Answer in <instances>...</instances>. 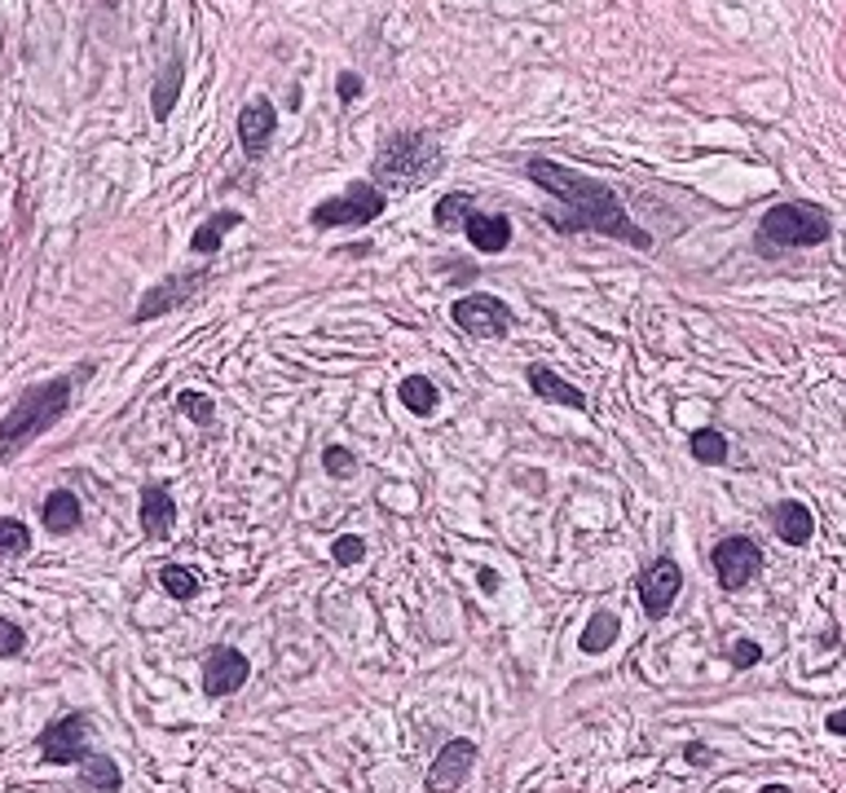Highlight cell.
Returning a JSON list of instances; mask_svg holds the SVG:
<instances>
[{
    "label": "cell",
    "instance_id": "cell-9",
    "mask_svg": "<svg viewBox=\"0 0 846 793\" xmlns=\"http://www.w3.org/2000/svg\"><path fill=\"white\" fill-rule=\"evenodd\" d=\"M710 565H715V577L724 591H745L763 568V552L754 538H724L710 552Z\"/></svg>",
    "mask_w": 846,
    "mask_h": 793
},
{
    "label": "cell",
    "instance_id": "cell-15",
    "mask_svg": "<svg viewBox=\"0 0 846 793\" xmlns=\"http://www.w3.org/2000/svg\"><path fill=\"white\" fill-rule=\"evenodd\" d=\"M464 234H468V242H472L481 256H498V251H507V242H511V221H507L502 212L472 208L468 221H464Z\"/></svg>",
    "mask_w": 846,
    "mask_h": 793
},
{
    "label": "cell",
    "instance_id": "cell-28",
    "mask_svg": "<svg viewBox=\"0 0 846 793\" xmlns=\"http://www.w3.org/2000/svg\"><path fill=\"white\" fill-rule=\"evenodd\" d=\"M177 410H181V415H190L195 424H212V415H217L212 397H208V393H195V388H186V393L177 397Z\"/></svg>",
    "mask_w": 846,
    "mask_h": 793
},
{
    "label": "cell",
    "instance_id": "cell-17",
    "mask_svg": "<svg viewBox=\"0 0 846 793\" xmlns=\"http://www.w3.org/2000/svg\"><path fill=\"white\" fill-rule=\"evenodd\" d=\"M772 525H776V538H780V543H789V547H807V543H812V534H816V516H812V507H807V503H798V498L776 503Z\"/></svg>",
    "mask_w": 846,
    "mask_h": 793
},
{
    "label": "cell",
    "instance_id": "cell-35",
    "mask_svg": "<svg viewBox=\"0 0 846 793\" xmlns=\"http://www.w3.org/2000/svg\"><path fill=\"white\" fill-rule=\"evenodd\" d=\"M684 754H688V763H710V750H706V745H688Z\"/></svg>",
    "mask_w": 846,
    "mask_h": 793
},
{
    "label": "cell",
    "instance_id": "cell-4",
    "mask_svg": "<svg viewBox=\"0 0 846 793\" xmlns=\"http://www.w3.org/2000/svg\"><path fill=\"white\" fill-rule=\"evenodd\" d=\"M829 234H834V221L820 204L794 199V204H776L772 212H763L754 242L763 256H776L789 247H820V242H829Z\"/></svg>",
    "mask_w": 846,
    "mask_h": 793
},
{
    "label": "cell",
    "instance_id": "cell-32",
    "mask_svg": "<svg viewBox=\"0 0 846 793\" xmlns=\"http://www.w3.org/2000/svg\"><path fill=\"white\" fill-rule=\"evenodd\" d=\"M758 657H763V648H758L754 640H736V644H731V666H736V671L758 666Z\"/></svg>",
    "mask_w": 846,
    "mask_h": 793
},
{
    "label": "cell",
    "instance_id": "cell-13",
    "mask_svg": "<svg viewBox=\"0 0 846 793\" xmlns=\"http://www.w3.org/2000/svg\"><path fill=\"white\" fill-rule=\"evenodd\" d=\"M278 132V107L269 98H251L247 107L239 111V141L247 159H265L269 141Z\"/></svg>",
    "mask_w": 846,
    "mask_h": 793
},
{
    "label": "cell",
    "instance_id": "cell-18",
    "mask_svg": "<svg viewBox=\"0 0 846 793\" xmlns=\"http://www.w3.org/2000/svg\"><path fill=\"white\" fill-rule=\"evenodd\" d=\"M80 498L71 494V489H53L49 498H44V507H40V521H44V529L49 534H71V529H80Z\"/></svg>",
    "mask_w": 846,
    "mask_h": 793
},
{
    "label": "cell",
    "instance_id": "cell-31",
    "mask_svg": "<svg viewBox=\"0 0 846 793\" xmlns=\"http://www.w3.org/2000/svg\"><path fill=\"white\" fill-rule=\"evenodd\" d=\"M22 648H27L22 626H18V622H9V617H0V657H18Z\"/></svg>",
    "mask_w": 846,
    "mask_h": 793
},
{
    "label": "cell",
    "instance_id": "cell-3",
    "mask_svg": "<svg viewBox=\"0 0 846 793\" xmlns=\"http://www.w3.org/2000/svg\"><path fill=\"white\" fill-rule=\"evenodd\" d=\"M446 168V150L432 132L410 128V132H388L370 159V181L384 195H406L428 186L437 172Z\"/></svg>",
    "mask_w": 846,
    "mask_h": 793
},
{
    "label": "cell",
    "instance_id": "cell-30",
    "mask_svg": "<svg viewBox=\"0 0 846 793\" xmlns=\"http://www.w3.org/2000/svg\"><path fill=\"white\" fill-rule=\"evenodd\" d=\"M362 556H366V543L358 538V534H340V538H336V547H331V561H336V565H345V568L362 565Z\"/></svg>",
    "mask_w": 846,
    "mask_h": 793
},
{
    "label": "cell",
    "instance_id": "cell-26",
    "mask_svg": "<svg viewBox=\"0 0 846 793\" xmlns=\"http://www.w3.org/2000/svg\"><path fill=\"white\" fill-rule=\"evenodd\" d=\"M159 586L172 595V599H195L199 595V577L181 565H163L159 568Z\"/></svg>",
    "mask_w": 846,
    "mask_h": 793
},
{
    "label": "cell",
    "instance_id": "cell-14",
    "mask_svg": "<svg viewBox=\"0 0 846 793\" xmlns=\"http://www.w3.org/2000/svg\"><path fill=\"white\" fill-rule=\"evenodd\" d=\"M177 529V503L163 485H146L141 489V534L150 543H163Z\"/></svg>",
    "mask_w": 846,
    "mask_h": 793
},
{
    "label": "cell",
    "instance_id": "cell-19",
    "mask_svg": "<svg viewBox=\"0 0 846 793\" xmlns=\"http://www.w3.org/2000/svg\"><path fill=\"white\" fill-rule=\"evenodd\" d=\"M181 85H186V62H181V53H172L168 67H163V76L155 80V93H150V111H155L159 123L172 115L177 98H181Z\"/></svg>",
    "mask_w": 846,
    "mask_h": 793
},
{
    "label": "cell",
    "instance_id": "cell-21",
    "mask_svg": "<svg viewBox=\"0 0 846 793\" xmlns=\"http://www.w3.org/2000/svg\"><path fill=\"white\" fill-rule=\"evenodd\" d=\"M239 226H242V212H217V217H208L203 226L190 234V247H195L199 256H217V251H221V238Z\"/></svg>",
    "mask_w": 846,
    "mask_h": 793
},
{
    "label": "cell",
    "instance_id": "cell-1",
    "mask_svg": "<svg viewBox=\"0 0 846 793\" xmlns=\"http://www.w3.org/2000/svg\"><path fill=\"white\" fill-rule=\"evenodd\" d=\"M525 172H529L534 186H543L560 204V212L551 217V229H560V234H605V238L630 242L639 251H653V234L630 221L617 190L605 186L600 177H583V172H574V168L547 159V155H534L525 163Z\"/></svg>",
    "mask_w": 846,
    "mask_h": 793
},
{
    "label": "cell",
    "instance_id": "cell-5",
    "mask_svg": "<svg viewBox=\"0 0 846 793\" xmlns=\"http://www.w3.org/2000/svg\"><path fill=\"white\" fill-rule=\"evenodd\" d=\"M388 212V195L375 181H354L340 199H327L309 212L313 229H362Z\"/></svg>",
    "mask_w": 846,
    "mask_h": 793
},
{
    "label": "cell",
    "instance_id": "cell-10",
    "mask_svg": "<svg viewBox=\"0 0 846 793\" xmlns=\"http://www.w3.org/2000/svg\"><path fill=\"white\" fill-rule=\"evenodd\" d=\"M635 591H639V604H644L648 617H666L670 604H675L679 591H684V568L675 565L670 556H661V561H653V565L639 573Z\"/></svg>",
    "mask_w": 846,
    "mask_h": 793
},
{
    "label": "cell",
    "instance_id": "cell-24",
    "mask_svg": "<svg viewBox=\"0 0 846 793\" xmlns=\"http://www.w3.org/2000/svg\"><path fill=\"white\" fill-rule=\"evenodd\" d=\"M80 767H84V781H89V790L116 793L123 785V776H120V767H116V759H107V754H89Z\"/></svg>",
    "mask_w": 846,
    "mask_h": 793
},
{
    "label": "cell",
    "instance_id": "cell-29",
    "mask_svg": "<svg viewBox=\"0 0 846 793\" xmlns=\"http://www.w3.org/2000/svg\"><path fill=\"white\" fill-rule=\"evenodd\" d=\"M322 467H327L336 480H349V476H358V458L345 450V446H327V450H322Z\"/></svg>",
    "mask_w": 846,
    "mask_h": 793
},
{
    "label": "cell",
    "instance_id": "cell-33",
    "mask_svg": "<svg viewBox=\"0 0 846 793\" xmlns=\"http://www.w3.org/2000/svg\"><path fill=\"white\" fill-rule=\"evenodd\" d=\"M358 98H362V76L345 71V76H340V102H345V107H354Z\"/></svg>",
    "mask_w": 846,
    "mask_h": 793
},
{
    "label": "cell",
    "instance_id": "cell-23",
    "mask_svg": "<svg viewBox=\"0 0 846 793\" xmlns=\"http://www.w3.org/2000/svg\"><path fill=\"white\" fill-rule=\"evenodd\" d=\"M472 208H477V199H472V195H464V190H455V195H441V199H437L432 221H437L441 234H455V229H464V221H468V212H472Z\"/></svg>",
    "mask_w": 846,
    "mask_h": 793
},
{
    "label": "cell",
    "instance_id": "cell-36",
    "mask_svg": "<svg viewBox=\"0 0 846 793\" xmlns=\"http://www.w3.org/2000/svg\"><path fill=\"white\" fill-rule=\"evenodd\" d=\"M481 586L485 591H498V573L494 568H481Z\"/></svg>",
    "mask_w": 846,
    "mask_h": 793
},
{
    "label": "cell",
    "instance_id": "cell-7",
    "mask_svg": "<svg viewBox=\"0 0 846 793\" xmlns=\"http://www.w3.org/2000/svg\"><path fill=\"white\" fill-rule=\"evenodd\" d=\"M212 278V269H195V274H172V278H163V282H155L141 300H137V314H132V323H155V318H168V314H177L181 305H190L199 291H203V282Z\"/></svg>",
    "mask_w": 846,
    "mask_h": 793
},
{
    "label": "cell",
    "instance_id": "cell-22",
    "mask_svg": "<svg viewBox=\"0 0 846 793\" xmlns=\"http://www.w3.org/2000/svg\"><path fill=\"white\" fill-rule=\"evenodd\" d=\"M617 617L608 613V608H600V613H591V622L583 626V635H578V644H583V653L587 657H600V653H608L613 644H617Z\"/></svg>",
    "mask_w": 846,
    "mask_h": 793
},
{
    "label": "cell",
    "instance_id": "cell-20",
    "mask_svg": "<svg viewBox=\"0 0 846 793\" xmlns=\"http://www.w3.org/2000/svg\"><path fill=\"white\" fill-rule=\"evenodd\" d=\"M397 397H401V406L410 410V415H432L437 410V402H441V393H437V384L428 379V375H406L401 384H397Z\"/></svg>",
    "mask_w": 846,
    "mask_h": 793
},
{
    "label": "cell",
    "instance_id": "cell-34",
    "mask_svg": "<svg viewBox=\"0 0 846 793\" xmlns=\"http://www.w3.org/2000/svg\"><path fill=\"white\" fill-rule=\"evenodd\" d=\"M825 727H829V732H834V736H846V710H834V714H829V723H825Z\"/></svg>",
    "mask_w": 846,
    "mask_h": 793
},
{
    "label": "cell",
    "instance_id": "cell-6",
    "mask_svg": "<svg viewBox=\"0 0 846 793\" xmlns=\"http://www.w3.org/2000/svg\"><path fill=\"white\" fill-rule=\"evenodd\" d=\"M450 318H455V327H459L464 336H472V340H502V336L516 327L511 305L498 300V296H489V291H477V296L455 300Z\"/></svg>",
    "mask_w": 846,
    "mask_h": 793
},
{
    "label": "cell",
    "instance_id": "cell-25",
    "mask_svg": "<svg viewBox=\"0 0 846 793\" xmlns=\"http://www.w3.org/2000/svg\"><path fill=\"white\" fill-rule=\"evenodd\" d=\"M688 450H693L697 463L715 467V463H727V437L719 428H697V433L688 437Z\"/></svg>",
    "mask_w": 846,
    "mask_h": 793
},
{
    "label": "cell",
    "instance_id": "cell-11",
    "mask_svg": "<svg viewBox=\"0 0 846 793\" xmlns=\"http://www.w3.org/2000/svg\"><path fill=\"white\" fill-rule=\"evenodd\" d=\"M472 767H477V741H446L441 745V754L432 759V767H428V790L432 793H455L468 776H472Z\"/></svg>",
    "mask_w": 846,
    "mask_h": 793
},
{
    "label": "cell",
    "instance_id": "cell-16",
    "mask_svg": "<svg viewBox=\"0 0 846 793\" xmlns=\"http://www.w3.org/2000/svg\"><path fill=\"white\" fill-rule=\"evenodd\" d=\"M525 379H529V388H534L543 402H556V406H569V410H587V393H583V388H574L569 379H560L551 366L534 361V366L525 370Z\"/></svg>",
    "mask_w": 846,
    "mask_h": 793
},
{
    "label": "cell",
    "instance_id": "cell-12",
    "mask_svg": "<svg viewBox=\"0 0 846 793\" xmlns=\"http://www.w3.org/2000/svg\"><path fill=\"white\" fill-rule=\"evenodd\" d=\"M247 675H251V662L242 657L239 648H230V644H217L203 657V692L208 696H235L247 683Z\"/></svg>",
    "mask_w": 846,
    "mask_h": 793
},
{
    "label": "cell",
    "instance_id": "cell-37",
    "mask_svg": "<svg viewBox=\"0 0 846 793\" xmlns=\"http://www.w3.org/2000/svg\"><path fill=\"white\" fill-rule=\"evenodd\" d=\"M758 793H794V790H785V785H763Z\"/></svg>",
    "mask_w": 846,
    "mask_h": 793
},
{
    "label": "cell",
    "instance_id": "cell-27",
    "mask_svg": "<svg viewBox=\"0 0 846 793\" xmlns=\"http://www.w3.org/2000/svg\"><path fill=\"white\" fill-rule=\"evenodd\" d=\"M31 552V529L13 516H0V556H27Z\"/></svg>",
    "mask_w": 846,
    "mask_h": 793
},
{
    "label": "cell",
    "instance_id": "cell-8",
    "mask_svg": "<svg viewBox=\"0 0 846 793\" xmlns=\"http://www.w3.org/2000/svg\"><path fill=\"white\" fill-rule=\"evenodd\" d=\"M89 754H93L89 750V714H62L58 723H49L40 732V759L53 767L84 763Z\"/></svg>",
    "mask_w": 846,
    "mask_h": 793
},
{
    "label": "cell",
    "instance_id": "cell-2",
    "mask_svg": "<svg viewBox=\"0 0 846 793\" xmlns=\"http://www.w3.org/2000/svg\"><path fill=\"white\" fill-rule=\"evenodd\" d=\"M84 375H93V366H80V370H71V375H58V379H44V384L27 388V393L13 402V410L0 419V458H18L36 437H44V433L71 410L76 384H80Z\"/></svg>",
    "mask_w": 846,
    "mask_h": 793
}]
</instances>
